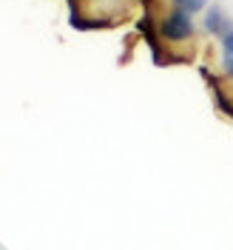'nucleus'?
<instances>
[{"mask_svg": "<svg viewBox=\"0 0 233 250\" xmlns=\"http://www.w3.org/2000/svg\"><path fill=\"white\" fill-rule=\"evenodd\" d=\"M140 3H142V6H145V9H148V6H154L156 0H140Z\"/></svg>", "mask_w": 233, "mask_h": 250, "instance_id": "39448f33", "label": "nucleus"}, {"mask_svg": "<svg viewBox=\"0 0 233 250\" xmlns=\"http://www.w3.org/2000/svg\"><path fill=\"white\" fill-rule=\"evenodd\" d=\"M156 34H159V40H165V43H188V40L193 37V17L188 15L185 9H176V6H173L168 15L159 17Z\"/></svg>", "mask_w": 233, "mask_h": 250, "instance_id": "f257e3e1", "label": "nucleus"}, {"mask_svg": "<svg viewBox=\"0 0 233 250\" xmlns=\"http://www.w3.org/2000/svg\"><path fill=\"white\" fill-rule=\"evenodd\" d=\"M173 6L185 9L188 15H193V12H202L205 6H208V0H173Z\"/></svg>", "mask_w": 233, "mask_h": 250, "instance_id": "20e7f679", "label": "nucleus"}, {"mask_svg": "<svg viewBox=\"0 0 233 250\" xmlns=\"http://www.w3.org/2000/svg\"><path fill=\"white\" fill-rule=\"evenodd\" d=\"M219 46H222V71L225 77H233V29L219 37Z\"/></svg>", "mask_w": 233, "mask_h": 250, "instance_id": "7ed1b4c3", "label": "nucleus"}, {"mask_svg": "<svg viewBox=\"0 0 233 250\" xmlns=\"http://www.w3.org/2000/svg\"><path fill=\"white\" fill-rule=\"evenodd\" d=\"M68 3H71V9H77V0H68Z\"/></svg>", "mask_w": 233, "mask_h": 250, "instance_id": "423d86ee", "label": "nucleus"}, {"mask_svg": "<svg viewBox=\"0 0 233 250\" xmlns=\"http://www.w3.org/2000/svg\"><path fill=\"white\" fill-rule=\"evenodd\" d=\"M202 23H205V31H208V34H219V37H222V34H228V31L233 29V23L228 20V15H225V9H222V6H211V9L205 12Z\"/></svg>", "mask_w": 233, "mask_h": 250, "instance_id": "f03ea898", "label": "nucleus"}]
</instances>
